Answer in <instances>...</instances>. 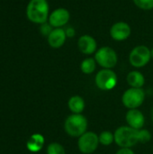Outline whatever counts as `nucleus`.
I'll use <instances>...</instances> for the list:
<instances>
[{
    "instance_id": "obj_25",
    "label": "nucleus",
    "mask_w": 153,
    "mask_h": 154,
    "mask_svg": "<svg viewBox=\"0 0 153 154\" xmlns=\"http://www.w3.org/2000/svg\"><path fill=\"white\" fill-rule=\"evenodd\" d=\"M151 59H153V48L151 50Z\"/></svg>"
},
{
    "instance_id": "obj_12",
    "label": "nucleus",
    "mask_w": 153,
    "mask_h": 154,
    "mask_svg": "<svg viewBox=\"0 0 153 154\" xmlns=\"http://www.w3.org/2000/svg\"><path fill=\"white\" fill-rule=\"evenodd\" d=\"M125 120L128 126L136 130L142 129L145 124V117L139 109H129L125 115Z\"/></svg>"
},
{
    "instance_id": "obj_6",
    "label": "nucleus",
    "mask_w": 153,
    "mask_h": 154,
    "mask_svg": "<svg viewBox=\"0 0 153 154\" xmlns=\"http://www.w3.org/2000/svg\"><path fill=\"white\" fill-rule=\"evenodd\" d=\"M145 100V92L142 88H130L122 96V103L128 109H138Z\"/></svg>"
},
{
    "instance_id": "obj_2",
    "label": "nucleus",
    "mask_w": 153,
    "mask_h": 154,
    "mask_svg": "<svg viewBox=\"0 0 153 154\" xmlns=\"http://www.w3.org/2000/svg\"><path fill=\"white\" fill-rule=\"evenodd\" d=\"M88 122L82 114H72L69 116L64 123V130L71 137L78 138L87 132Z\"/></svg>"
},
{
    "instance_id": "obj_9",
    "label": "nucleus",
    "mask_w": 153,
    "mask_h": 154,
    "mask_svg": "<svg viewBox=\"0 0 153 154\" xmlns=\"http://www.w3.org/2000/svg\"><path fill=\"white\" fill-rule=\"evenodd\" d=\"M70 19V14L68 9L60 7L53 10L49 15V23L53 28H61L66 25Z\"/></svg>"
},
{
    "instance_id": "obj_10",
    "label": "nucleus",
    "mask_w": 153,
    "mask_h": 154,
    "mask_svg": "<svg viewBox=\"0 0 153 154\" xmlns=\"http://www.w3.org/2000/svg\"><path fill=\"white\" fill-rule=\"evenodd\" d=\"M132 33V28L129 23L125 22H116L110 28V35L113 40L116 42H123L127 40Z\"/></svg>"
},
{
    "instance_id": "obj_23",
    "label": "nucleus",
    "mask_w": 153,
    "mask_h": 154,
    "mask_svg": "<svg viewBox=\"0 0 153 154\" xmlns=\"http://www.w3.org/2000/svg\"><path fill=\"white\" fill-rule=\"evenodd\" d=\"M65 32H66L67 38H72V37H74L76 35V30L73 27H71V26H69L67 29H65Z\"/></svg>"
},
{
    "instance_id": "obj_17",
    "label": "nucleus",
    "mask_w": 153,
    "mask_h": 154,
    "mask_svg": "<svg viewBox=\"0 0 153 154\" xmlns=\"http://www.w3.org/2000/svg\"><path fill=\"white\" fill-rule=\"evenodd\" d=\"M96 61L95 58H86L80 64V69L84 74H92L96 69Z\"/></svg>"
},
{
    "instance_id": "obj_3",
    "label": "nucleus",
    "mask_w": 153,
    "mask_h": 154,
    "mask_svg": "<svg viewBox=\"0 0 153 154\" xmlns=\"http://www.w3.org/2000/svg\"><path fill=\"white\" fill-rule=\"evenodd\" d=\"M114 134L115 143L120 148H132L139 143V130L130 126H120Z\"/></svg>"
},
{
    "instance_id": "obj_20",
    "label": "nucleus",
    "mask_w": 153,
    "mask_h": 154,
    "mask_svg": "<svg viewBox=\"0 0 153 154\" xmlns=\"http://www.w3.org/2000/svg\"><path fill=\"white\" fill-rule=\"evenodd\" d=\"M134 5L142 10L153 9V0H133Z\"/></svg>"
},
{
    "instance_id": "obj_8",
    "label": "nucleus",
    "mask_w": 153,
    "mask_h": 154,
    "mask_svg": "<svg viewBox=\"0 0 153 154\" xmlns=\"http://www.w3.org/2000/svg\"><path fill=\"white\" fill-rule=\"evenodd\" d=\"M99 145L98 135L94 132H86L78 140V147L83 154H91L95 152Z\"/></svg>"
},
{
    "instance_id": "obj_24",
    "label": "nucleus",
    "mask_w": 153,
    "mask_h": 154,
    "mask_svg": "<svg viewBox=\"0 0 153 154\" xmlns=\"http://www.w3.org/2000/svg\"><path fill=\"white\" fill-rule=\"evenodd\" d=\"M115 154H135L132 148H120Z\"/></svg>"
},
{
    "instance_id": "obj_1",
    "label": "nucleus",
    "mask_w": 153,
    "mask_h": 154,
    "mask_svg": "<svg viewBox=\"0 0 153 154\" xmlns=\"http://www.w3.org/2000/svg\"><path fill=\"white\" fill-rule=\"evenodd\" d=\"M26 15L33 23H46L50 15V7L47 0H30L26 7Z\"/></svg>"
},
{
    "instance_id": "obj_19",
    "label": "nucleus",
    "mask_w": 153,
    "mask_h": 154,
    "mask_svg": "<svg viewBox=\"0 0 153 154\" xmlns=\"http://www.w3.org/2000/svg\"><path fill=\"white\" fill-rule=\"evenodd\" d=\"M47 154H66V151L60 143H51L47 147Z\"/></svg>"
},
{
    "instance_id": "obj_15",
    "label": "nucleus",
    "mask_w": 153,
    "mask_h": 154,
    "mask_svg": "<svg viewBox=\"0 0 153 154\" xmlns=\"http://www.w3.org/2000/svg\"><path fill=\"white\" fill-rule=\"evenodd\" d=\"M126 80L131 88H142V87L145 84V78L143 74L138 70H133L129 72Z\"/></svg>"
},
{
    "instance_id": "obj_5",
    "label": "nucleus",
    "mask_w": 153,
    "mask_h": 154,
    "mask_svg": "<svg viewBox=\"0 0 153 154\" xmlns=\"http://www.w3.org/2000/svg\"><path fill=\"white\" fill-rule=\"evenodd\" d=\"M118 78L116 73L110 69H102L95 77L96 86L103 91H109L117 85Z\"/></svg>"
},
{
    "instance_id": "obj_26",
    "label": "nucleus",
    "mask_w": 153,
    "mask_h": 154,
    "mask_svg": "<svg viewBox=\"0 0 153 154\" xmlns=\"http://www.w3.org/2000/svg\"><path fill=\"white\" fill-rule=\"evenodd\" d=\"M151 119H152V121H153V107H152V109H151Z\"/></svg>"
},
{
    "instance_id": "obj_14",
    "label": "nucleus",
    "mask_w": 153,
    "mask_h": 154,
    "mask_svg": "<svg viewBox=\"0 0 153 154\" xmlns=\"http://www.w3.org/2000/svg\"><path fill=\"white\" fill-rule=\"evenodd\" d=\"M44 143H45V139L43 135H41V134H34L31 135L30 138L28 139L26 143V147L28 151L32 152H38L42 149Z\"/></svg>"
},
{
    "instance_id": "obj_21",
    "label": "nucleus",
    "mask_w": 153,
    "mask_h": 154,
    "mask_svg": "<svg viewBox=\"0 0 153 154\" xmlns=\"http://www.w3.org/2000/svg\"><path fill=\"white\" fill-rule=\"evenodd\" d=\"M151 139V134L147 129H140L139 130V143H147Z\"/></svg>"
},
{
    "instance_id": "obj_16",
    "label": "nucleus",
    "mask_w": 153,
    "mask_h": 154,
    "mask_svg": "<svg viewBox=\"0 0 153 154\" xmlns=\"http://www.w3.org/2000/svg\"><path fill=\"white\" fill-rule=\"evenodd\" d=\"M84 99L78 95L72 96L68 101V107L72 114H82L85 109Z\"/></svg>"
},
{
    "instance_id": "obj_22",
    "label": "nucleus",
    "mask_w": 153,
    "mask_h": 154,
    "mask_svg": "<svg viewBox=\"0 0 153 154\" xmlns=\"http://www.w3.org/2000/svg\"><path fill=\"white\" fill-rule=\"evenodd\" d=\"M53 30V27L49 23H44L42 24H41V28H40V32L43 36L48 37L49 34L51 32V31Z\"/></svg>"
},
{
    "instance_id": "obj_11",
    "label": "nucleus",
    "mask_w": 153,
    "mask_h": 154,
    "mask_svg": "<svg viewBox=\"0 0 153 154\" xmlns=\"http://www.w3.org/2000/svg\"><path fill=\"white\" fill-rule=\"evenodd\" d=\"M78 50L86 55H91L97 51V43L96 39L88 34H84L78 38Z\"/></svg>"
},
{
    "instance_id": "obj_7",
    "label": "nucleus",
    "mask_w": 153,
    "mask_h": 154,
    "mask_svg": "<svg viewBox=\"0 0 153 154\" xmlns=\"http://www.w3.org/2000/svg\"><path fill=\"white\" fill-rule=\"evenodd\" d=\"M151 59V49L145 45H138L134 47L129 55V61L134 68H142L146 66Z\"/></svg>"
},
{
    "instance_id": "obj_4",
    "label": "nucleus",
    "mask_w": 153,
    "mask_h": 154,
    "mask_svg": "<svg viewBox=\"0 0 153 154\" xmlns=\"http://www.w3.org/2000/svg\"><path fill=\"white\" fill-rule=\"evenodd\" d=\"M95 60L96 63L103 69H112L116 66L118 62V56L113 48L109 46H104L96 51Z\"/></svg>"
},
{
    "instance_id": "obj_18",
    "label": "nucleus",
    "mask_w": 153,
    "mask_h": 154,
    "mask_svg": "<svg viewBox=\"0 0 153 154\" xmlns=\"http://www.w3.org/2000/svg\"><path fill=\"white\" fill-rule=\"evenodd\" d=\"M99 143L104 146L111 145L115 142V134L110 131H103L98 135Z\"/></svg>"
},
{
    "instance_id": "obj_13",
    "label": "nucleus",
    "mask_w": 153,
    "mask_h": 154,
    "mask_svg": "<svg viewBox=\"0 0 153 154\" xmlns=\"http://www.w3.org/2000/svg\"><path fill=\"white\" fill-rule=\"evenodd\" d=\"M67 35L63 28H53L51 32L47 37L49 45L53 49H59L62 47L66 42Z\"/></svg>"
}]
</instances>
